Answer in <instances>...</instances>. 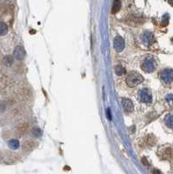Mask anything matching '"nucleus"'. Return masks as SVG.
I'll use <instances>...</instances> for the list:
<instances>
[{
	"label": "nucleus",
	"mask_w": 173,
	"mask_h": 174,
	"mask_svg": "<svg viewBox=\"0 0 173 174\" xmlns=\"http://www.w3.org/2000/svg\"><path fill=\"white\" fill-rule=\"evenodd\" d=\"M141 68L145 72H153L156 68H157V61L155 58L151 55H148L145 57L141 64Z\"/></svg>",
	"instance_id": "1"
},
{
	"label": "nucleus",
	"mask_w": 173,
	"mask_h": 174,
	"mask_svg": "<svg viewBox=\"0 0 173 174\" xmlns=\"http://www.w3.org/2000/svg\"><path fill=\"white\" fill-rule=\"evenodd\" d=\"M144 81V77L143 76L138 73L137 72H131L127 77H126V83L128 85V86L130 87H135L138 86L139 84H141Z\"/></svg>",
	"instance_id": "2"
},
{
	"label": "nucleus",
	"mask_w": 173,
	"mask_h": 174,
	"mask_svg": "<svg viewBox=\"0 0 173 174\" xmlns=\"http://www.w3.org/2000/svg\"><path fill=\"white\" fill-rule=\"evenodd\" d=\"M161 81L164 85H170L173 81V70L164 69L160 73Z\"/></svg>",
	"instance_id": "3"
},
{
	"label": "nucleus",
	"mask_w": 173,
	"mask_h": 174,
	"mask_svg": "<svg viewBox=\"0 0 173 174\" xmlns=\"http://www.w3.org/2000/svg\"><path fill=\"white\" fill-rule=\"evenodd\" d=\"M138 98H139V100L142 103H145V104H150L152 101L151 92L149 89L140 90L139 92H138Z\"/></svg>",
	"instance_id": "4"
},
{
	"label": "nucleus",
	"mask_w": 173,
	"mask_h": 174,
	"mask_svg": "<svg viewBox=\"0 0 173 174\" xmlns=\"http://www.w3.org/2000/svg\"><path fill=\"white\" fill-rule=\"evenodd\" d=\"M141 41L142 43L146 45V46H150L151 45L154 41H155V38L153 34L150 32V31H145L142 35H141Z\"/></svg>",
	"instance_id": "5"
},
{
	"label": "nucleus",
	"mask_w": 173,
	"mask_h": 174,
	"mask_svg": "<svg viewBox=\"0 0 173 174\" xmlns=\"http://www.w3.org/2000/svg\"><path fill=\"white\" fill-rule=\"evenodd\" d=\"M113 46L114 49L117 50L118 52H121L124 49V38L120 36H117L114 38L113 42Z\"/></svg>",
	"instance_id": "6"
},
{
	"label": "nucleus",
	"mask_w": 173,
	"mask_h": 174,
	"mask_svg": "<svg viewBox=\"0 0 173 174\" xmlns=\"http://www.w3.org/2000/svg\"><path fill=\"white\" fill-rule=\"evenodd\" d=\"M25 50L22 46H17L13 51V56L17 60H23L25 57Z\"/></svg>",
	"instance_id": "7"
},
{
	"label": "nucleus",
	"mask_w": 173,
	"mask_h": 174,
	"mask_svg": "<svg viewBox=\"0 0 173 174\" xmlns=\"http://www.w3.org/2000/svg\"><path fill=\"white\" fill-rule=\"evenodd\" d=\"M122 105H123V109L125 112H131L134 110L133 103L129 99H122Z\"/></svg>",
	"instance_id": "8"
},
{
	"label": "nucleus",
	"mask_w": 173,
	"mask_h": 174,
	"mask_svg": "<svg viewBox=\"0 0 173 174\" xmlns=\"http://www.w3.org/2000/svg\"><path fill=\"white\" fill-rule=\"evenodd\" d=\"M8 145L11 149L18 150L20 146V144H19V141L18 139H11L8 142Z\"/></svg>",
	"instance_id": "9"
},
{
	"label": "nucleus",
	"mask_w": 173,
	"mask_h": 174,
	"mask_svg": "<svg viewBox=\"0 0 173 174\" xmlns=\"http://www.w3.org/2000/svg\"><path fill=\"white\" fill-rule=\"evenodd\" d=\"M164 123L169 127L173 129V114H168L164 118Z\"/></svg>",
	"instance_id": "10"
},
{
	"label": "nucleus",
	"mask_w": 173,
	"mask_h": 174,
	"mask_svg": "<svg viewBox=\"0 0 173 174\" xmlns=\"http://www.w3.org/2000/svg\"><path fill=\"white\" fill-rule=\"evenodd\" d=\"M8 32V26L5 23L0 22V36H4Z\"/></svg>",
	"instance_id": "11"
},
{
	"label": "nucleus",
	"mask_w": 173,
	"mask_h": 174,
	"mask_svg": "<svg viewBox=\"0 0 173 174\" xmlns=\"http://www.w3.org/2000/svg\"><path fill=\"white\" fill-rule=\"evenodd\" d=\"M120 8H121V2L118 1V0L114 1L113 2V5H112V11L111 12H112L113 14H115V13H117L120 10Z\"/></svg>",
	"instance_id": "12"
},
{
	"label": "nucleus",
	"mask_w": 173,
	"mask_h": 174,
	"mask_svg": "<svg viewBox=\"0 0 173 174\" xmlns=\"http://www.w3.org/2000/svg\"><path fill=\"white\" fill-rule=\"evenodd\" d=\"M115 72L118 76H122L125 73V69L121 65H117L115 67Z\"/></svg>",
	"instance_id": "13"
},
{
	"label": "nucleus",
	"mask_w": 173,
	"mask_h": 174,
	"mask_svg": "<svg viewBox=\"0 0 173 174\" xmlns=\"http://www.w3.org/2000/svg\"><path fill=\"white\" fill-rule=\"evenodd\" d=\"M4 64H5V65H7V66L12 65L13 63L12 57V56H10V55L6 56V57L4 58Z\"/></svg>",
	"instance_id": "14"
},
{
	"label": "nucleus",
	"mask_w": 173,
	"mask_h": 174,
	"mask_svg": "<svg viewBox=\"0 0 173 174\" xmlns=\"http://www.w3.org/2000/svg\"><path fill=\"white\" fill-rule=\"evenodd\" d=\"M32 135L36 137H41V135H42V131H41L39 128H34V129L32 130Z\"/></svg>",
	"instance_id": "15"
},
{
	"label": "nucleus",
	"mask_w": 173,
	"mask_h": 174,
	"mask_svg": "<svg viewBox=\"0 0 173 174\" xmlns=\"http://www.w3.org/2000/svg\"><path fill=\"white\" fill-rule=\"evenodd\" d=\"M168 20H169V15L168 14H165L163 17V24L164 25H167L168 24Z\"/></svg>",
	"instance_id": "16"
},
{
	"label": "nucleus",
	"mask_w": 173,
	"mask_h": 174,
	"mask_svg": "<svg viewBox=\"0 0 173 174\" xmlns=\"http://www.w3.org/2000/svg\"><path fill=\"white\" fill-rule=\"evenodd\" d=\"M106 113H107V118L111 120V110L110 109H107L106 111Z\"/></svg>",
	"instance_id": "17"
},
{
	"label": "nucleus",
	"mask_w": 173,
	"mask_h": 174,
	"mask_svg": "<svg viewBox=\"0 0 173 174\" xmlns=\"http://www.w3.org/2000/svg\"><path fill=\"white\" fill-rule=\"evenodd\" d=\"M152 173L153 174H163L161 173L159 170H158V169H153V171H152Z\"/></svg>",
	"instance_id": "18"
},
{
	"label": "nucleus",
	"mask_w": 173,
	"mask_h": 174,
	"mask_svg": "<svg viewBox=\"0 0 173 174\" xmlns=\"http://www.w3.org/2000/svg\"><path fill=\"white\" fill-rule=\"evenodd\" d=\"M142 162H143V164H146V165H149V164L147 163V160H146L145 158H144V159H142Z\"/></svg>",
	"instance_id": "19"
}]
</instances>
